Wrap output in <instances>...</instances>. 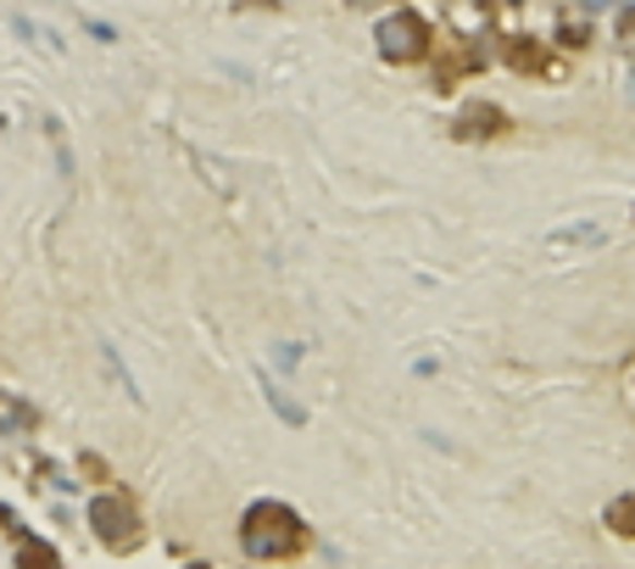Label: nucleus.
I'll return each mask as SVG.
<instances>
[{"label":"nucleus","instance_id":"obj_1","mask_svg":"<svg viewBox=\"0 0 635 569\" xmlns=\"http://www.w3.org/2000/svg\"><path fill=\"white\" fill-rule=\"evenodd\" d=\"M240 542H246L252 558H290V553H302L307 531L284 503H257L246 513V525H240Z\"/></svg>","mask_w":635,"mask_h":569},{"label":"nucleus","instance_id":"obj_2","mask_svg":"<svg viewBox=\"0 0 635 569\" xmlns=\"http://www.w3.org/2000/svg\"><path fill=\"white\" fill-rule=\"evenodd\" d=\"M89 525H95V536H101L107 547H129L134 536H139V513H134V503L129 497H95L89 503Z\"/></svg>","mask_w":635,"mask_h":569},{"label":"nucleus","instance_id":"obj_3","mask_svg":"<svg viewBox=\"0 0 635 569\" xmlns=\"http://www.w3.org/2000/svg\"><path fill=\"white\" fill-rule=\"evenodd\" d=\"M379 51H384L390 62H418V57L429 51V28H424V17H413V12L384 17V23H379Z\"/></svg>","mask_w":635,"mask_h":569},{"label":"nucleus","instance_id":"obj_4","mask_svg":"<svg viewBox=\"0 0 635 569\" xmlns=\"http://www.w3.org/2000/svg\"><path fill=\"white\" fill-rule=\"evenodd\" d=\"M608 525H613L619 536H635V497H619V503L608 508Z\"/></svg>","mask_w":635,"mask_h":569},{"label":"nucleus","instance_id":"obj_5","mask_svg":"<svg viewBox=\"0 0 635 569\" xmlns=\"http://www.w3.org/2000/svg\"><path fill=\"white\" fill-rule=\"evenodd\" d=\"M0 424H34V413L23 402H0Z\"/></svg>","mask_w":635,"mask_h":569},{"label":"nucleus","instance_id":"obj_6","mask_svg":"<svg viewBox=\"0 0 635 569\" xmlns=\"http://www.w3.org/2000/svg\"><path fill=\"white\" fill-rule=\"evenodd\" d=\"M468 123H474V129H485V134H491V129H502V118H497L491 107H474V112H468Z\"/></svg>","mask_w":635,"mask_h":569},{"label":"nucleus","instance_id":"obj_7","mask_svg":"<svg viewBox=\"0 0 635 569\" xmlns=\"http://www.w3.org/2000/svg\"><path fill=\"white\" fill-rule=\"evenodd\" d=\"M23 564H57V553L39 547V542H28V547H23Z\"/></svg>","mask_w":635,"mask_h":569},{"label":"nucleus","instance_id":"obj_8","mask_svg":"<svg viewBox=\"0 0 635 569\" xmlns=\"http://www.w3.org/2000/svg\"><path fill=\"white\" fill-rule=\"evenodd\" d=\"M579 7H585V12H597V7H608V0H579Z\"/></svg>","mask_w":635,"mask_h":569},{"label":"nucleus","instance_id":"obj_9","mask_svg":"<svg viewBox=\"0 0 635 569\" xmlns=\"http://www.w3.org/2000/svg\"><path fill=\"white\" fill-rule=\"evenodd\" d=\"M624 7H630V12H635V0H624Z\"/></svg>","mask_w":635,"mask_h":569},{"label":"nucleus","instance_id":"obj_10","mask_svg":"<svg viewBox=\"0 0 635 569\" xmlns=\"http://www.w3.org/2000/svg\"><path fill=\"white\" fill-rule=\"evenodd\" d=\"M357 7H368V0H357Z\"/></svg>","mask_w":635,"mask_h":569}]
</instances>
